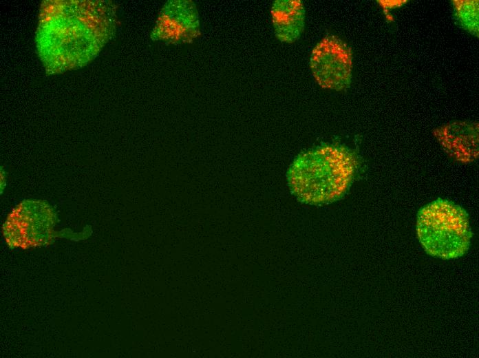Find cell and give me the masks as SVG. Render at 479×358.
I'll list each match as a JSON object with an SVG mask.
<instances>
[{
	"mask_svg": "<svg viewBox=\"0 0 479 358\" xmlns=\"http://www.w3.org/2000/svg\"><path fill=\"white\" fill-rule=\"evenodd\" d=\"M359 166L353 150L342 145L322 144L295 158L287 171L288 185L303 203L328 204L346 194Z\"/></svg>",
	"mask_w": 479,
	"mask_h": 358,
	"instance_id": "6da1fadb",
	"label": "cell"
},
{
	"mask_svg": "<svg viewBox=\"0 0 479 358\" xmlns=\"http://www.w3.org/2000/svg\"><path fill=\"white\" fill-rule=\"evenodd\" d=\"M416 233L425 252L442 260L464 255L473 236L466 211L454 202L442 198L418 211Z\"/></svg>",
	"mask_w": 479,
	"mask_h": 358,
	"instance_id": "7a4b0ae2",
	"label": "cell"
},
{
	"mask_svg": "<svg viewBox=\"0 0 479 358\" xmlns=\"http://www.w3.org/2000/svg\"><path fill=\"white\" fill-rule=\"evenodd\" d=\"M56 213L45 200H25L19 204L3 224V235L10 249H27L49 245L57 237Z\"/></svg>",
	"mask_w": 479,
	"mask_h": 358,
	"instance_id": "3957f363",
	"label": "cell"
},
{
	"mask_svg": "<svg viewBox=\"0 0 479 358\" xmlns=\"http://www.w3.org/2000/svg\"><path fill=\"white\" fill-rule=\"evenodd\" d=\"M309 65L314 78L321 87L341 91L350 87L352 52L337 36L327 35L314 47Z\"/></svg>",
	"mask_w": 479,
	"mask_h": 358,
	"instance_id": "277c9868",
	"label": "cell"
},
{
	"mask_svg": "<svg viewBox=\"0 0 479 358\" xmlns=\"http://www.w3.org/2000/svg\"><path fill=\"white\" fill-rule=\"evenodd\" d=\"M199 34L198 14L191 1H169L163 8L153 36L169 43L192 41Z\"/></svg>",
	"mask_w": 479,
	"mask_h": 358,
	"instance_id": "5b68a950",
	"label": "cell"
},
{
	"mask_svg": "<svg viewBox=\"0 0 479 358\" xmlns=\"http://www.w3.org/2000/svg\"><path fill=\"white\" fill-rule=\"evenodd\" d=\"M434 136L454 159L466 163L478 158V123L468 121L448 123L436 129Z\"/></svg>",
	"mask_w": 479,
	"mask_h": 358,
	"instance_id": "8992f818",
	"label": "cell"
},
{
	"mask_svg": "<svg viewBox=\"0 0 479 358\" xmlns=\"http://www.w3.org/2000/svg\"><path fill=\"white\" fill-rule=\"evenodd\" d=\"M271 18L278 40L292 43L301 36L305 25V8L300 0H277L271 6Z\"/></svg>",
	"mask_w": 479,
	"mask_h": 358,
	"instance_id": "52a82bcc",
	"label": "cell"
},
{
	"mask_svg": "<svg viewBox=\"0 0 479 358\" xmlns=\"http://www.w3.org/2000/svg\"><path fill=\"white\" fill-rule=\"evenodd\" d=\"M454 14L461 26L473 36H478V1H452Z\"/></svg>",
	"mask_w": 479,
	"mask_h": 358,
	"instance_id": "ba28073f",
	"label": "cell"
},
{
	"mask_svg": "<svg viewBox=\"0 0 479 358\" xmlns=\"http://www.w3.org/2000/svg\"><path fill=\"white\" fill-rule=\"evenodd\" d=\"M382 6L385 8H393L403 3L405 1H381Z\"/></svg>",
	"mask_w": 479,
	"mask_h": 358,
	"instance_id": "9c48e42d",
	"label": "cell"
}]
</instances>
